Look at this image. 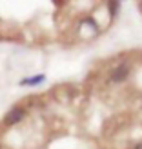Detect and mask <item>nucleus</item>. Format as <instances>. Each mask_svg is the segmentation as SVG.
I'll use <instances>...</instances> for the list:
<instances>
[{
	"mask_svg": "<svg viewBox=\"0 0 142 149\" xmlns=\"http://www.w3.org/2000/svg\"><path fill=\"white\" fill-rule=\"evenodd\" d=\"M24 115H26V109L17 106V107H13L11 111H7V115L4 116V124L6 125H15V124H18L22 118H24Z\"/></svg>",
	"mask_w": 142,
	"mask_h": 149,
	"instance_id": "f257e3e1",
	"label": "nucleus"
},
{
	"mask_svg": "<svg viewBox=\"0 0 142 149\" xmlns=\"http://www.w3.org/2000/svg\"><path fill=\"white\" fill-rule=\"evenodd\" d=\"M128 74H129V65L128 64H120V65H117L113 69V73H111V80L113 82H122Z\"/></svg>",
	"mask_w": 142,
	"mask_h": 149,
	"instance_id": "f03ea898",
	"label": "nucleus"
},
{
	"mask_svg": "<svg viewBox=\"0 0 142 149\" xmlns=\"http://www.w3.org/2000/svg\"><path fill=\"white\" fill-rule=\"evenodd\" d=\"M46 80V74H36V77H31V78H24L20 82V86H38Z\"/></svg>",
	"mask_w": 142,
	"mask_h": 149,
	"instance_id": "7ed1b4c3",
	"label": "nucleus"
},
{
	"mask_svg": "<svg viewBox=\"0 0 142 149\" xmlns=\"http://www.w3.org/2000/svg\"><path fill=\"white\" fill-rule=\"evenodd\" d=\"M118 6H120L118 2H109V7H111V15H113V17H115V15H117V11H118Z\"/></svg>",
	"mask_w": 142,
	"mask_h": 149,
	"instance_id": "20e7f679",
	"label": "nucleus"
},
{
	"mask_svg": "<svg viewBox=\"0 0 142 149\" xmlns=\"http://www.w3.org/2000/svg\"><path fill=\"white\" fill-rule=\"evenodd\" d=\"M135 149H142V144H139V146H137V147H135Z\"/></svg>",
	"mask_w": 142,
	"mask_h": 149,
	"instance_id": "39448f33",
	"label": "nucleus"
},
{
	"mask_svg": "<svg viewBox=\"0 0 142 149\" xmlns=\"http://www.w3.org/2000/svg\"><path fill=\"white\" fill-rule=\"evenodd\" d=\"M139 7H142V2H140V4H139Z\"/></svg>",
	"mask_w": 142,
	"mask_h": 149,
	"instance_id": "423d86ee",
	"label": "nucleus"
}]
</instances>
